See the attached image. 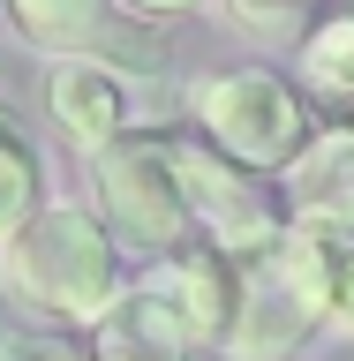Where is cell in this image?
Returning a JSON list of instances; mask_svg holds the SVG:
<instances>
[{
    "instance_id": "2e32d148",
    "label": "cell",
    "mask_w": 354,
    "mask_h": 361,
    "mask_svg": "<svg viewBox=\"0 0 354 361\" xmlns=\"http://www.w3.org/2000/svg\"><path fill=\"white\" fill-rule=\"evenodd\" d=\"M121 8H136V16H189V8H203V0H121Z\"/></svg>"
},
{
    "instance_id": "277c9868",
    "label": "cell",
    "mask_w": 354,
    "mask_h": 361,
    "mask_svg": "<svg viewBox=\"0 0 354 361\" xmlns=\"http://www.w3.org/2000/svg\"><path fill=\"white\" fill-rule=\"evenodd\" d=\"M174 158H181V188H189L196 233L211 248H226V256H242V264H249V256H264V248L294 226L279 173H264V166L219 151V143L196 135V128L174 135Z\"/></svg>"
},
{
    "instance_id": "52a82bcc",
    "label": "cell",
    "mask_w": 354,
    "mask_h": 361,
    "mask_svg": "<svg viewBox=\"0 0 354 361\" xmlns=\"http://www.w3.org/2000/svg\"><path fill=\"white\" fill-rule=\"evenodd\" d=\"M317 331H324V309L287 279V264H279L271 248L249 256L242 264V324L226 338V361H287V354H302Z\"/></svg>"
},
{
    "instance_id": "3957f363",
    "label": "cell",
    "mask_w": 354,
    "mask_h": 361,
    "mask_svg": "<svg viewBox=\"0 0 354 361\" xmlns=\"http://www.w3.org/2000/svg\"><path fill=\"white\" fill-rule=\"evenodd\" d=\"M90 203L136 248V264L196 241V211H189L181 158H174V135L166 128H129L121 143H106V151L90 158Z\"/></svg>"
},
{
    "instance_id": "7c38bea8",
    "label": "cell",
    "mask_w": 354,
    "mask_h": 361,
    "mask_svg": "<svg viewBox=\"0 0 354 361\" xmlns=\"http://www.w3.org/2000/svg\"><path fill=\"white\" fill-rule=\"evenodd\" d=\"M8 8V23H16L30 45H45V53H83L98 30H106L113 0H0Z\"/></svg>"
},
{
    "instance_id": "8992f818",
    "label": "cell",
    "mask_w": 354,
    "mask_h": 361,
    "mask_svg": "<svg viewBox=\"0 0 354 361\" xmlns=\"http://www.w3.org/2000/svg\"><path fill=\"white\" fill-rule=\"evenodd\" d=\"M45 113L68 135L76 158H98L106 143H121L129 128H143V98H136L129 68L98 61V53H61L45 68Z\"/></svg>"
},
{
    "instance_id": "4fadbf2b",
    "label": "cell",
    "mask_w": 354,
    "mask_h": 361,
    "mask_svg": "<svg viewBox=\"0 0 354 361\" xmlns=\"http://www.w3.org/2000/svg\"><path fill=\"white\" fill-rule=\"evenodd\" d=\"M0 361H90V338H76L68 324H23L0 331Z\"/></svg>"
},
{
    "instance_id": "9a60e30c",
    "label": "cell",
    "mask_w": 354,
    "mask_h": 361,
    "mask_svg": "<svg viewBox=\"0 0 354 361\" xmlns=\"http://www.w3.org/2000/svg\"><path fill=\"white\" fill-rule=\"evenodd\" d=\"M324 338H354V256H347V271H339V301H332V316H324Z\"/></svg>"
},
{
    "instance_id": "6da1fadb",
    "label": "cell",
    "mask_w": 354,
    "mask_h": 361,
    "mask_svg": "<svg viewBox=\"0 0 354 361\" xmlns=\"http://www.w3.org/2000/svg\"><path fill=\"white\" fill-rule=\"evenodd\" d=\"M129 286H136V248L106 226L98 203L53 196L23 233L0 241V293L45 324L90 331Z\"/></svg>"
},
{
    "instance_id": "30bf717a",
    "label": "cell",
    "mask_w": 354,
    "mask_h": 361,
    "mask_svg": "<svg viewBox=\"0 0 354 361\" xmlns=\"http://www.w3.org/2000/svg\"><path fill=\"white\" fill-rule=\"evenodd\" d=\"M294 83L317 113L332 121H354V8H332L317 16L294 45Z\"/></svg>"
},
{
    "instance_id": "ba28073f",
    "label": "cell",
    "mask_w": 354,
    "mask_h": 361,
    "mask_svg": "<svg viewBox=\"0 0 354 361\" xmlns=\"http://www.w3.org/2000/svg\"><path fill=\"white\" fill-rule=\"evenodd\" d=\"M83 338H90V361H196L203 354L196 338H189V324H181L143 279H136Z\"/></svg>"
},
{
    "instance_id": "e0dca14e",
    "label": "cell",
    "mask_w": 354,
    "mask_h": 361,
    "mask_svg": "<svg viewBox=\"0 0 354 361\" xmlns=\"http://www.w3.org/2000/svg\"><path fill=\"white\" fill-rule=\"evenodd\" d=\"M347 8H354V0H347Z\"/></svg>"
},
{
    "instance_id": "8fae6325",
    "label": "cell",
    "mask_w": 354,
    "mask_h": 361,
    "mask_svg": "<svg viewBox=\"0 0 354 361\" xmlns=\"http://www.w3.org/2000/svg\"><path fill=\"white\" fill-rule=\"evenodd\" d=\"M45 180H53V173H45V151H38V135H30V121L0 98V241L23 233V226L53 203Z\"/></svg>"
},
{
    "instance_id": "5bb4252c",
    "label": "cell",
    "mask_w": 354,
    "mask_h": 361,
    "mask_svg": "<svg viewBox=\"0 0 354 361\" xmlns=\"http://www.w3.org/2000/svg\"><path fill=\"white\" fill-rule=\"evenodd\" d=\"M226 8H234V23H249V30H279V23L309 16L317 0H226Z\"/></svg>"
},
{
    "instance_id": "7a4b0ae2",
    "label": "cell",
    "mask_w": 354,
    "mask_h": 361,
    "mask_svg": "<svg viewBox=\"0 0 354 361\" xmlns=\"http://www.w3.org/2000/svg\"><path fill=\"white\" fill-rule=\"evenodd\" d=\"M309 113L317 106L302 98V83L279 75V68H264V61H242V68H219V75H196L189 83L196 135H211L219 151L249 158L264 173H287L294 158H302V143L317 135Z\"/></svg>"
},
{
    "instance_id": "5b68a950",
    "label": "cell",
    "mask_w": 354,
    "mask_h": 361,
    "mask_svg": "<svg viewBox=\"0 0 354 361\" xmlns=\"http://www.w3.org/2000/svg\"><path fill=\"white\" fill-rule=\"evenodd\" d=\"M136 279L189 324V338H196L203 354H226V338H234V324H242V256H226V248H211L196 233V241L151 256Z\"/></svg>"
},
{
    "instance_id": "9c48e42d",
    "label": "cell",
    "mask_w": 354,
    "mask_h": 361,
    "mask_svg": "<svg viewBox=\"0 0 354 361\" xmlns=\"http://www.w3.org/2000/svg\"><path fill=\"white\" fill-rule=\"evenodd\" d=\"M287 211L294 219H324V226H354V121H332V128H317L302 143L287 173Z\"/></svg>"
}]
</instances>
